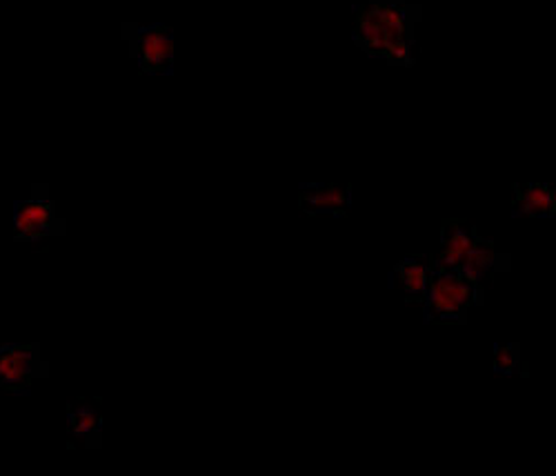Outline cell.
Listing matches in <instances>:
<instances>
[{
    "mask_svg": "<svg viewBox=\"0 0 556 476\" xmlns=\"http://www.w3.org/2000/svg\"><path fill=\"white\" fill-rule=\"evenodd\" d=\"M515 218H554L556 187L549 183H515L513 187Z\"/></svg>",
    "mask_w": 556,
    "mask_h": 476,
    "instance_id": "10",
    "label": "cell"
},
{
    "mask_svg": "<svg viewBox=\"0 0 556 476\" xmlns=\"http://www.w3.org/2000/svg\"><path fill=\"white\" fill-rule=\"evenodd\" d=\"M56 227V205L50 199H29L14 205V241L31 243Z\"/></svg>",
    "mask_w": 556,
    "mask_h": 476,
    "instance_id": "7",
    "label": "cell"
},
{
    "mask_svg": "<svg viewBox=\"0 0 556 476\" xmlns=\"http://www.w3.org/2000/svg\"><path fill=\"white\" fill-rule=\"evenodd\" d=\"M48 376V365L40 359L38 346H3L0 348V388L27 394L36 378Z\"/></svg>",
    "mask_w": 556,
    "mask_h": 476,
    "instance_id": "4",
    "label": "cell"
},
{
    "mask_svg": "<svg viewBox=\"0 0 556 476\" xmlns=\"http://www.w3.org/2000/svg\"><path fill=\"white\" fill-rule=\"evenodd\" d=\"M123 38L129 42V54L136 59L138 70L146 76L174 74V29L161 23L154 25H127Z\"/></svg>",
    "mask_w": 556,
    "mask_h": 476,
    "instance_id": "3",
    "label": "cell"
},
{
    "mask_svg": "<svg viewBox=\"0 0 556 476\" xmlns=\"http://www.w3.org/2000/svg\"><path fill=\"white\" fill-rule=\"evenodd\" d=\"M67 433L70 437L83 441L87 448H99L103 433V416L97 408L78 405L67 412Z\"/></svg>",
    "mask_w": 556,
    "mask_h": 476,
    "instance_id": "11",
    "label": "cell"
},
{
    "mask_svg": "<svg viewBox=\"0 0 556 476\" xmlns=\"http://www.w3.org/2000/svg\"><path fill=\"white\" fill-rule=\"evenodd\" d=\"M352 40L369 59L409 70L416 63V25L424 10L409 0H365L354 5Z\"/></svg>",
    "mask_w": 556,
    "mask_h": 476,
    "instance_id": "1",
    "label": "cell"
},
{
    "mask_svg": "<svg viewBox=\"0 0 556 476\" xmlns=\"http://www.w3.org/2000/svg\"><path fill=\"white\" fill-rule=\"evenodd\" d=\"M513 261H509L507 254H501L494 246V241L490 238H479V243L475 246V250L468 254V259L463 261L458 274L463 278H468L479 292H483L485 283L492 280V276L496 272H507Z\"/></svg>",
    "mask_w": 556,
    "mask_h": 476,
    "instance_id": "9",
    "label": "cell"
},
{
    "mask_svg": "<svg viewBox=\"0 0 556 476\" xmlns=\"http://www.w3.org/2000/svg\"><path fill=\"white\" fill-rule=\"evenodd\" d=\"M352 208V185L348 183H301L299 210L305 216L330 214L345 218Z\"/></svg>",
    "mask_w": 556,
    "mask_h": 476,
    "instance_id": "5",
    "label": "cell"
},
{
    "mask_svg": "<svg viewBox=\"0 0 556 476\" xmlns=\"http://www.w3.org/2000/svg\"><path fill=\"white\" fill-rule=\"evenodd\" d=\"M432 265H434V254L405 256L403 261H399L394 265L390 278L396 285V290H401L407 305H412V303L421 305V301L426 297Z\"/></svg>",
    "mask_w": 556,
    "mask_h": 476,
    "instance_id": "8",
    "label": "cell"
},
{
    "mask_svg": "<svg viewBox=\"0 0 556 476\" xmlns=\"http://www.w3.org/2000/svg\"><path fill=\"white\" fill-rule=\"evenodd\" d=\"M521 367V348L517 343H507V346H494V359H492V369L494 374H501L505 378L519 374Z\"/></svg>",
    "mask_w": 556,
    "mask_h": 476,
    "instance_id": "12",
    "label": "cell"
},
{
    "mask_svg": "<svg viewBox=\"0 0 556 476\" xmlns=\"http://www.w3.org/2000/svg\"><path fill=\"white\" fill-rule=\"evenodd\" d=\"M481 234L475 225L460 221V218H445L441 223V238H439V254L434 261L452 272H458L463 261L475 250Z\"/></svg>",
    "mask_w": 556,
    "mask_h": 476,
    "instance_id": "6",
    "label": "cell"
},
{
    "mask_svg": "<svg viewBox=\"0 0 556 476\" xmlns=\"http://www.w3.org/2000/svg\"><path fill=\"white\" fill-rule=\"evenodd\" d=\"M483 292L463 278L458 272L441 267L437 261L432 265L424 305V321L430 325H460L468 321V312L483 305Z\"/></svg>",
    "mask_w": 556,
    "mask_h": 476,
    "instance_id": "2",
    "label": "cell"
}]
</instances>
